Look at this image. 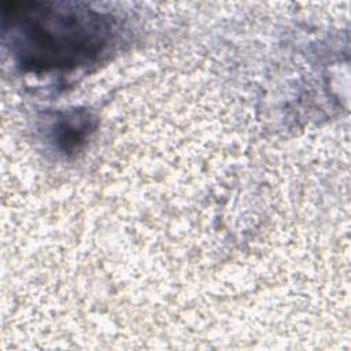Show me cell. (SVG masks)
<instances>
[{
    "instance_id": "1",
    "label": "cell",
    "mask_w": 351,
    "mask_h": 351,
    "mask_svg": "<svg viewBox=\"0 0 351 351\" xmlns=\"http://www.w3.org/2000/svg\"><path fill=\"white\" fill-rule=\"evenodd\" d=\"M4 34L18 64L32 73L67 71L96 62L115 38V22L82 4L11 1Z\"/></svg>"
},
{
    "instance_id": "2",
    "label": "cell",
    "mask_w": 351,
    "mask_h": 351,
    "mask_svg": "<svg viewBox=\"0 0 351 351\" xmlns=\"http://www.w3.org/2000/svg\"><path fill=\"white\" fill-rule=\"evenodd\" d=\"M92 118L86 111L66 112L53 125V140L63 152L78 151L92 132Z\"/></svg>"
}]
</instances>
